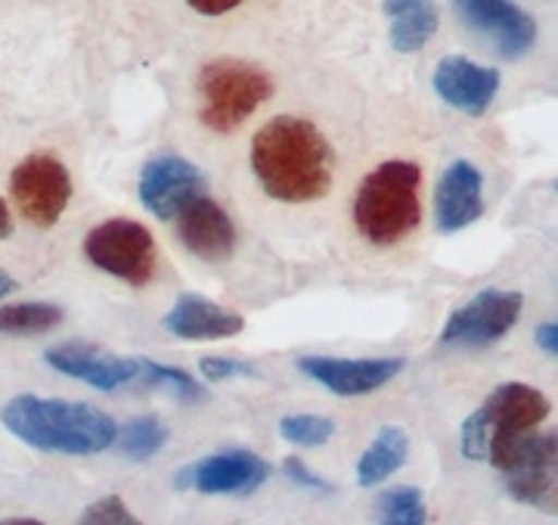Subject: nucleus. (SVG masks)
I'll use <instances>...</instances> for the list:
<instances>
[{
	"label": "nucleus",
	"instance_id": "obj_1",
	"mask_svg": "<svg viewBox=\"0 0 558 525\" xmlns=\"http://www.w3.org/2000/svg\"><path fill=\"white\" fill-rule=\"evenodd\" d=\"M252 171L274 200L314 202L332 187V146L317 124L279 116L252 141Z\"/></svg>",
	"mask_w": 558,
	"mask_h": 525
},
{
	"label": "nucleus",
	"instance_id": "obj_2",
	"mask_svg": "<svg viewBox=\"0 0 558 525\" xmlns=\"http://www.w3.org/2000/svg\"><path fill=\"white\" fill-rule=\"evenodd\" d=\"M3 426L25 444L50 454H100L116 444L119 426L90 404L20 395L3 407Z\"/></svg>",
	"mask_w": 558,
	"mask_h": 525
},
{
	"label": "nucleus",
	"instance_id": "obj_3",
	"mask_svg": "<svg viewBox=\"0 0 558 525\" xmlns=\"http://www.w3.org/2000/svg\"><path fill=\"white\" fill-rule=\"evenodd\" d=\"M549 417V398L524 383H502L490 398L462 423V454L469 461H490L497 466L509 451H515L537 426Z\"/></svg>",
	"mask_w": 558,
	"mask_h": 525
},
{
	"label": "nucleus",
	"instance_id": "obj_4",
	"mask_svg": "<svg viewBox=\"0 0 558 525\" xmlns=\"http://www.w3.org/2000/svg\"><path fill=\"white\" fill-rule=\"evenodd\" d=\"M418 187L422 171L413 162H381L373 168L354 200L360 234L376 246H395L410 237L422 222Z\"/></svg>",
	"mask_w": 558,
	"mask_h": 525
},
{
	"label": "nucleus",
	"instance_id": "obj_5",
	"mask_svg": "<svg viewBox=\"0 0 558 525\" xmlns=\"http://www.w3.org/2000/svg\"><path fill=\"white\" fill-rule=\"evenodd\" d=\"M196 87H199V121L218 134L236 131L258 106L274 97V81L264 69L230 57L202 65Z\"/></svg>",
	"mask_w": 558,
	"mask_h": 525
},
{
	"label": "nucleus",
	"instance_id": "obj_6",
	"mask_svg": "<svg viewBox=\"0 0 558 525\" xmlns=\"http://www.w3.org/2000/svg\"><path fill=\"white\" fill-rule=\"evenodd\" d=\"M84 255L100 271L134 286L149 283V277L156 274V240L146 230V224L131 218L97 224L84 240Z\"/></svg>",
	"mask_w": 558,
	"mask_h": 525
},
{
	"label": "nucleus",
	"instance_id": "obj_7",
	"mask_svg": "<svg viewBox=\"0 0 558 525\" xmlns=\"http://www.w3.org/2000/svg\"><path fill=\"white\" fill-rule=\"evenodd\" d=\"M10 193L22 218L47 230L60 222L72 200V178L53 153H32L13 168Z\"/></svg>",
	"mask_w": 558,
	"mask_h": 525
},
{
	"label": "nucleus",
	"instance_id": "obj_8",
	"mask_svg": "<svg viewBox=\"0 0 558 525\" xmlns=\"http://www.w3.org/2000/svg\"><path fill=\"white\" fill-rule=\"evenodd\" d=\"M556 432H534L515 451H509L494 469H499L515 501L556 513Z\"/></svg>",
	"mask_w": 558,
	"mask_h": 525
},
{
	"label": "nucleus",
	"instance_id": "obj_9",
	"mask_svg": "<svg viewBox=\"0 0 558 525\" xmlns=\"http://www.w3.org/2000/svg\"><path fill=\"white\" fill-rule=\"evenodd\" d=\"M521 302V293L484 289L447 318L440 330V343L453 348H484L497 343L519 321Z\"/></svg>",
	"mask_w": 558,
	"mask_h": 525
},
{
	"label": "nucleus",
	"instance_id": "obj_10",
	"mask_svg": "<svg viewBox=\"0 0 558 525\" xmlns=\"http://www.w3.org/2000/svg\"><path fill=\"white\" fill-rule=\"evenodd\" d=\"M199 196H208V181L199 168L183 156H156L140 171V200L161 218L171 222Z\"/></svg>",
	"mask_w": 558,
	"mask_h": 525
},
{
	"label": "nucleus",
	"instance_id": "obj_11",
	"mask_svg": "<svg viewBox=\"0 0 558 525\" xmlns=\"http://www.w3.org/2000/svg\"><path fill=\"white\" fill-rule=\"evenodd\" d=\"M270 479V466L255 451L233 448L202 457L178 473V488H193L202 494H252Z\"/></svg>",
	"mask_w": 558,
	"mask_h": 525
},
{
	"label": "nucleus",
	"instance_id": "obj_12",
	"mask_svg": "<svg viewBox=\"0 0 558 525\" xmlns=\"http://www.w3.org/2000/svg\"><path fill=\"white\" fill-rule=\"evenodd\" d=\"M459 20L472 32H478L494 44L499 57L519 60L537 40V22L531 13H524L515 3L499 0H462L457 3Z\"/></svg>",
	"mask_w": 558,
	"mask_h": 525
},
{
	"label": "nucleus",
	"instance_id": "obj_13",
	"mask_svg": "<svg viewBox=\"0 0 558 525\" xmlns=\"http://www.w3.org/2000/svg\"><path fill=\"white\" fill-rule=\"evenodd\" d=\"M299 370L307 373L311 380L326 385L336 395H366L376 392L381 385H388L400 370H403V358H329V355H307L299 358Z\"/></svg>",
	"mask_w": 558,
	"mask_h": 525
},
{
	"label": "nucleus",
	"instance_id": "obj_14",
	"mask_svg": "<svg viewBox=\"0 0 558 525\" xmlns=\"http://www.w3.org/2000/svg\"><path fill=\"white\" fill-rule=\"evenodd\" d=\"M44 361L100 392H116L121 385L137 383V358H119L112 351H102L97 345L78 343V339L47 348Z\"/></svg>",
	"mask_w": 558,
	"mask_h": 525
},
{
	"label": "nucleus",
	"instance_id": "obj_15",
	"mask_svg": "<svg viewBox=\"0 0 558 525\" xmlns=\"http://www.w3.org/2000/svg\"><path fill=\"white\" fill-rule=\"evenodd\" d=\"M435 91L444 103L459 112L481 116L494 103L499 91V72L490 65H478L469 57H444L435 69Z\"/></svg>",
	"mask_w": 558,
	"mask_h": 525
},
{
	"label": "nucleus",
	"instance_id": "obj_16",
	"mask_svg": "<svg viewBox=\"0 0 558 525\" xmlns=\"http://www.w3.org/2000/svg\"><path fill=\"white\" fill-rule=\"evenodd\" d=\"M484 212V178L472 162L457 159L440 175L435 193V222L444 234H457Z\"/></svg>",
	"mask_w": 558,
	"mask_h": 525
},
{
	"label": "nucleus",
	"instance_id": "obj_17",
	"mask_svg": "<svg viewBox=\"0 0 558 525\" xmlns=\"http://www.w3.org/2000/svg\"><path fill=\"white\" fill-rule=\"evenodd\" d=\"M178 237L205 262H220L236 246V227L211 196H199L178 215Z\"/></svg>",
	"mask_w": 558,
	"mask_h": 525
},
{
	"label": "nucleus",
	"instance_id": "obj_18",
	"mask_svg": "<svg viewBox=\"0 0 558 525\" xmlns=\"http://www.w3.org/2000/svg\"><path fill=\"white\" fill-rule=\"evenodd\" d=\"M242 321L240 314L220 308L205 296L196 293H183L174 308L165 314V330L174 333L180 339H190V343H211V339H230V336H240Z\"/></svg>",
	"mask_w": 558,
	"mask_h": 525
},
{
	"label": "nucleus",
	"instance_id": "obj_19",
	"mask_svg": "<svg viewBox=\"0 0 558 525\" xmlns=\"http://www.w3.org/2000/svg\"><path fill=\"white\" fill-rule=\"evenodd\" d=\"M385 13L391 20V44L400 53H416L438 32V10H435V3L391 0V3H385Z\"/></svg>",
	"mask_w": 558,
	"mask_h": 525
},
{
	"label": "nucleus",
	"instance_id": "obj_20",
	"mask_svg": "<svg viewBox=\"0 0 558 525\" xmlns=\"http://www.w3.org/2000/svg\"><path fill=\"white\" fill-rule=\"evenodd\" d=\"M407 451H410L407 432L400 426H385L360 457L357 482L363 488H376L385 479H391L400 466L407 464Z\"/></svg>",
	"mask_w": 558,
	"mask_h": 525
},
{
	"label": "nucleus",
	"instance_id": "obj_21",
	"mask_svg": "<svg viewBox=\"0 0 558 525\" xmlns=\"http://www.w3.org/2000/svg\"><path fill=\"white\" fill-rule=\"evenodd\" d=\"M62 321V308L53 302H20L0 308V333L7 336H38Z\"/></svg>",
	"mask_w": 558,
	"mask_h": 525
},
{
	"label": "nucleus",
	"instance_id": "obj_22",
	"mask_svg": "<svg viewBox=\"0 0 558 525\" xmlns=\"http://www.w3.org/2000/svg\"><path fill=\"white\" fill-rule=\"evenodd\" d=\"M168 442V426L161 423L159 417L146 414V417H134L121 426L116 432V444L121 448L124 457L131 461H149L156 457L161 448Z\"/></svg>",
	"mask_w": 558,
	"mask_h": 525
},
{
	"label": "nucleus",
	"instance_id": "obj_23",
	"mask_svg": "<svg viewBox=\"0 0 558 525\" xmlns=\"http://www.w3.org/2000/svg\"><path fill=\"white\" fill-rule=\"evenodd\" d=\"M137 383L161 389V392L174 395V398H180L183 404L199 402L202 395H205V389H202V385L196 383L186 370L165 367V363H156V361H146V358H137Z\"/></svg>",
	"mask_w": 558,
	"mask_h": 525
},
{
	"label": "nucleus",
	"instance_id": "obj_24",
	"mask_svg": "<svg viewBox=\"0 0 558 525\" xmlns=\"http://www.w3.org/2000/svg\"><path fill=\"white\" fill-rule=\"evenodd\" d=\"M379 525H428V510L422 501V491L413 485L391 488L379 498Z\"/></svg>",
	"mask_w": 558,
	"mask_h": 525
},
{
	"label": "nucleus",
	"instance_id": "obj_25",
	"mask_svg": "<svg viewBox=\"0 0 558 525\" xmlns=\"http://www.w3.org/2000/svg\"><path fill=\"white\" fill-rule=\"evenodd\" d=\"M279 435L299 448H319L336 435V423L317 414H292L279 420Z\"/></svg>",
	"mask_w": 558,
	"mask_h": 525
},
{
	"label": "nucleus",
	"instance_id": "obj_26",
	"mask_svg": "<svg viewBox=\"0 0 558 525\" xmlns=\"http://www.w3.org/2000/svg\"><path fill=\"white\" fill-rule=\"evenodd\" d=\"M78 525H143L124 506V501H121L119 494H106V498H100L97 504H90L84 513H81Z\"/></svg>",
	"mask_w": 558,
	"mask_h": 525
},
{
	"label": "nucleus",
	"instance_id": "obj_27",
	"mask_svg": "<svg viewBox=\"0 0 558 525\" xmlns=\"http://www.w3.org/2000/svg\"><path fill=\"white\" fill-rule=\"evenodd\" d=\"M205 380H240V377H255V363L240 361V358H202L199 363Z\"/></svg>",
	"mask_w": 558,
	"mask_h": 525
},
{
	"label": "nucleus",
	"instance_id": "obj_28",
	"mask_svg": "<svg viewBox=\"0 0 558 525\" xmlns=\"http://www.w3.org/2000/svg\"><path fill=\"white\" fill-rule=\"evenodd\" d=\"M282 469H286V476H289L292 482L301 485V488H307V491H317V494H329V491H332V485L326 482L323 476H317L311 466H304V461H299V457H289V461L282 464Z\"/></svg>",
	"mask_w": 558,
	"mask_h": 525
},
{
	"label": "nucleus",
	"instance_id": "obj_29",
	"mask_svg": "<svg viewBox=\"0 0 558 525\" xmlns=\"http://www.w3.org/2000/svg\"><path fill=\"white\" fill-rule=\"evenodd\" d=\"M190 7L202 13V16H220L240 7V0H190Z\"/></svg>",
	"mask_w": 558,
	"mask_h": 525
},
{
	"label": "nucleus",
	"instance_id": "obj_30",
	"mask_svg": "<svg viewBox=\"0 0 558 525\" xmlns=\"http://www.w3.org/2000/svg\"><path fill=\"white\" fill-rule=\"evenodd\" d=\"M537 345L549 355V358H556L558 351V326L556 323H543L537 326Z\"/></svg>",
	"mask_w": 558,
	"mask_h": 525
},
{
	"label": "nucleus",
	"instance_id": "obj_31",
	"mask_svg": "<svg viewBox=\"0 0 558 525\" xmlns=\"http://www.w3.org/2000/svg\"><path fill=\"white\" fill-rule=\"evenodd\" d=\"M10 234H13V218H10L7 200H0V240H7Z\"/></svg>",
	"mask_w": 558,
	"mask_h": 525
},
{
	"label": "nucleus",
	"instance_id": "obj_32",
	"mask_svg": "<svg viewBox=\"0 0 558 525\" xmlns=\"http://www.w3.org/2000/svg\"><path fill=\"white\" fill-rule=\"evenodd\" d=\"M13 289H16V283L10 281V277H7V274L0 271V299H7V296H10Z\"/></svg>",
	"mask_w": 558,
	"mask_h": 525
},
{
	"label": "nucleus",
	"instance_id": "obj_33",
	"mask_svg": "<svg viewBox=\"0 0 558 525\" xmlns=\"http://www.w3.org/2000/svg\"><path fill=\"white\" fill-rule=\"evenodd\" d=\"M0 525H44L40 520H28V516H16V520H0Z\"/></svg>",
	"mask_w": 558,
	"mask_h": 525
}]
</instances>
